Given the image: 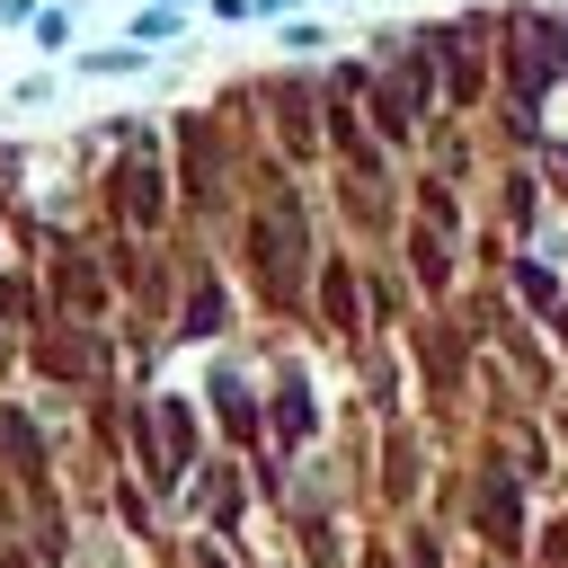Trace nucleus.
<instances>
[{
  "label": "nucleus",
  "instance_id": "obj_2",
  "mask_svg": "<svg viewBox=\"0 0 568 568\" xmlns=\"http://www.w3.org/2000/svg\"><path fill=\"white\" fill-rule=\"evenodd\" d=\"M178 36V9H133V44H169Z\"/></svg>",
  "mask_w": 568,
  "mask_h": 568
},
{
  "label": "nucleus",
  "instance_id": "obj_1",
  "mask_svg": "<svg viewBox=\"0 0 568 568\" xmlns=\"http://www.w3.org/2000/svg\"><path fill=\"white\" fill-rule=\"evenodd\" d=\"M80 71H98V80H124V71H142V44H106V53H80Z\"/></svg>",
  "mask_w": 568,
  "mask_h": 568
},
{
  "label": "nucleus",
  "instance_id": "obj_3",
  "mask_svg": "<svg viewBox=\"0 0 568 568\" xmlns=\"http://www.w3.org/2000/svg\"><path fill=\"white\" fill-rule=\"evenodd\" d=\"M36 18H44L36 0H0V27H36Z\"/></svg>",
  "mask_w": 568,
  "mask_h": 568
}]
</instances>
